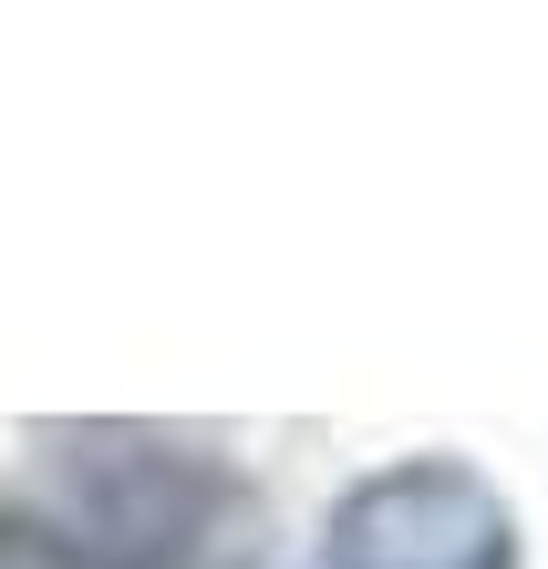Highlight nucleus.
I'll use <instances>...</instances> for the list:
<instances>
[{
  "instance_id": "1",
  "label": "nucleus",
  "mask_w": 548,
  "mask_h": 569,
  "mask_svg": "<svg viewBox=\"0 0 548 569\" xmlns=\"http://www.w3.org/2000/svg\"><path fill=\"white\" fill-rule=\"evenodd\" d=\"M321 569H518V508L466 456H393L331 497Z\"/></svg>"
},
{
  "instance_id": "2",
  "label": "nucleus",
  "mask_w": 548,
  "mask_h": 569,
  "mask_svg": "<svg viewBox=\"0 0 548 569\" xmlns=\"http://www.w3.org/2000/svg\"><path fill=\"white\" fill-rule=\"evenodd\" d=\"M0 569H104L73 528H52V518H21V508H0Z\"/></svg>"
}]
</instances>
